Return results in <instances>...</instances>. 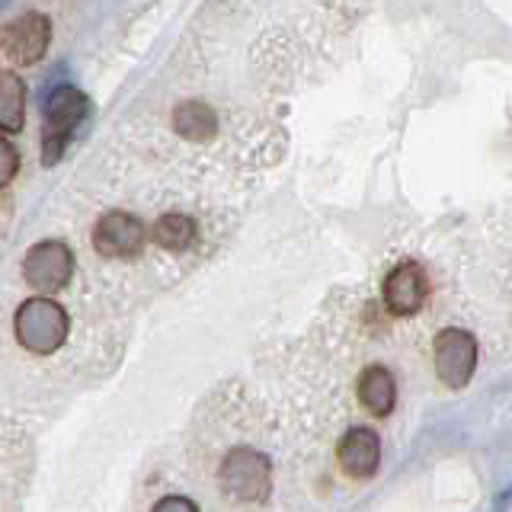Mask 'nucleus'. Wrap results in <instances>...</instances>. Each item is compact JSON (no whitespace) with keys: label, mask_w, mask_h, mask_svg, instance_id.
Instances as JSON below:
<instances>
[{"label":"nucleus","mask_w":512,"mask_h":512,"mask_svg":"<svg viewBox=\"0 0 512 512\" xmlns=\"http://www.w3.org/2000/svg\"><path fill=\"white\" fill-rule=\"evenodd\" d=\"M74 276V253L64 240H39L23 256V279L39 295H55Z\"/></svg>","instance_id":"nucleus-4"},{"label":"nucleus","mask_w":512,"mask_h":512,"mask_svg":"<svg viewBox=\"0 0 512 512\" xmlns=\"http://www.w3.org/2000/svg\"><path fill=\"white\" fill-rule=\"evenodd\" d=\"M436 375L442 378L445 388L461 391L468 388L477 372V340L474 333L461 327H445L436 333Z\"/></svg>","instance_id":"nucleus-5"},{"label":"nucleus","mask_w":512,"mask_h":512,"mask_svg":"<svg viewBox=\"0 0 512 512\" xmlns=\"http://www.w3.org/2000/svg\"><path fill=\"white\" fill-rule=\"evenodd\" d=\"M173 128H176V135H183L186 141H208L218 132V119L212 106H205L199 100H186L173 109Z\"/></svg>","instance_id":"nucleus-13"},{"label":"nucleus","mask_w":512,"mask_h":512,"mask_svg":"<svg viewBox=\"0 0 512 512\" xmlns=\"http://www.w3.org/2000/svg\"><path fill=\"white\" fill-rule=\"evenodd\" d=\"M90 116V100L77 87L61 84L42 100V164L52 167L64 157L77 128Z\"/></svg>","instance_id":"nucleus-1"},{"label":"nucleus","mask_w":512,"mask_h":512,"mask_svg":"<svg viewBox=\"0 0 512 512\" xmlns=\"http://www.w3.org/2000/svg\"><path fill=\"white\" fill-rule=\"evenodd\" d=\"M26 125V84L20 74L0 71V132L16 135Z\"/></svg>","instance_id":"nucleus-11"},{"label":"nucleus","mask_w":512,"mask_h":512,"mask_svg":"<svg viewBox=\"0 0 512 512\" xmlns=\"http://www.w3.org/2000/svg\"><path fill=\"white\" fill-rule=\"evenodd\" d=\"M359 400L372 416H388L397 404L394 375L384 365H368L359 375Z\"/></svg>","instance_id":"nucleus-10"},{"label":"nucleus","mask_w":512,"mask_h":512,"mask_svg":"<svg viewBox=\"0 0 512 512\" xmlns=\"http://www.w3.org/2000/svg\"><path fill=\"white\" fill-rule=\"evenodd\" d=\"M196 237H199V228H196V221H192L189 215H180V212H167V215H160L154 221V228H151V240L157 247H164L170 253H183L189 250L192 244H196Z\"/></svg>","instance_id":"nucleus-12"},{"label":"nucleus","mask_w":512,"mask_h":512,"mask_svg":"<svg viewBox=\"0 0 512 512\" xmlns=\"http://www.w3.org/2000/svg\"><path fill=\"white\" fill-rule=\"evenodd\" d=\"M48 42H52V20L45 13L29 10L0 32V45L10 61L16 64H36L39 58H45Z\"/></svg>","instance_id":"nucleus-7"},{"label":"nucleus","mask_w":512,"mask_h":512,"mask_svg":"<svg viewBox=\"0 0 512 512\" xmlns=\"http://www.w3.org/2000/svg\"><path fill=\"white\" fill-rule=\"evenodd\" d=\"M7 4H13V0H0V10H4Z\"/></svg>","instance_id":"nucleus-16"},{"label":"nucleus","mask_w":512,"mask_h":512,"mask_svg":"<svg viewBox=\"0 0 512 512\" xmlns=\"http://www.w3.org/2000/svg\"><path fill=\"white\" fill-rule=\"evenodd\" d=\"M16 170H20V154H16L13 144L0 135V189L13 183Z\"/></svg>","instance_id":"nucleus-14"},{"label":"nucleus","mask_w":512,"mask_h":512,"mask_svg":"<svg viewBox=\"0 0 512 512\" xmlns=\"http://www.w3.org/2000/svg\"><path fill=\"white\" fill-rule=\"evenodd\" d=\"M218 487L234 503H266L272 493V464L250 445L231 448L221 458Z\"/></svg>","instance_id":"nucleus-3"},{"label":"nucleus","mask_w":512,"mask_h":512,"mask_svg":"<svg viewBox=\"0 0 512 512\" xmlns=\"http://www.w3.org/2000/svg\"><path fill=\"white\" fill-rule=\"evenodd\" d=\"M336 458H340V468L349 477H356V480L375 477L378 468H381V439H378V432L368 429V426H352L340 439Z\"/></svg>","instance_id":"nucleus-9"},{"label":"nucleus","mask_w":512,"mask_h":512,"mask_svg":"<svg viewBox=\"0 0 512 512\" xmlns=\"http://www.w3.org/2000/svg\"><path fill=\"white\" fill-rule=\"evenodd\" d=\"M13 330L20 346L29 349L32 356H52V352L68 343L71 317L52 295H36L16 308Z\"/></svg>","instance_id":"nucleus-2"},{"label":"nucleus","mask_w":512,"mask_h":512,"mask_svg":"<svg viewBox=\"0 0 512 512\" xmlns=\"http://www.w3.org/2000/svg\"><path fill=\"white\" fill-rule=\"evenodd\" d=\"M381 298H384V308H388L394 317H413L429 298L426 269L413 260L397 263L381 285Z\"/></svg>","instance_id":"nucleus-8"},{"label":"nucleus","mask_w":512,"mask_h":512,"mask_svg":"<svg viewBox=\"0 0 512 512\" xmlns=\"http://www.w3.org/2000/svg\"><path fill=\"white\" fill-rule=\"evenodd\" d=\"M151 512H199V506L189 496H164V500L154 503Z\"/></svg>","instance_id":"nucleus-15"},{"label":"nucleus","mask_w":512,"mask_h":512,"mask_svg":"<svg viewBox=\"0 0 512 512\" xmlns=\"http://www.w3.org/2000/svg\"><path fill=\"white\" fill-rule=\"evenodd\" d=\"M144 244H148V231H144V224L128 212H106L93 224V250L106 256V260L138 256Z\"/></svg>","instance_id":"nucleus-6"}]
</instances>
